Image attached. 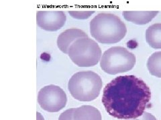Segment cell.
<instances>
[{"instance_id": "obj_5", "label": "cell", "mask_w": 161, "mask_h": 120, "mask_svg": "<svg viewBox=\"0 0 161 120\" xmlns=\"http://www.w3.org/2000/svg\"><path fill=\"white\" fill-rule=\"evenodd\" d=\"M67 55L72 62L80 68L96 66L102 56V49L95 40L88 38L77 39L69 48Z\"/></svg>"}, {"instance_id": "obj_16", "label": "cell", "mask_w": 161, "mask_h": 120, "mask_svg": "<svg viewBox=\"0 0 161 120\" xmlns=\"http://www.w3.org/2000/svg\"><path fill=\"white\" fill-rule=\"evenodd\" d=\"M36 113H37V120H44V118L42 116L41 114L38 112H37Z\"/></svg>"}, {"instance_id": "obj_3", "label": "cell", "mask_w": 161, "mask_h": 120, "mask_svg": "<svg viewBox=\"0 0 161 120\" xmlns=\"http://www.w3.org/2000/svg\"><path fill=\"white\" fill-rule=\"evenodd\" d=\"M102 79L92 71L75 73L68 82V89L72 97L80 102H92L99 96Z\"/></svg>"}, {"instance_id": "obj_12", "label": "cell", "mask_w": 161, "mask_h": 120, "mask_svg": "<svg viewBox=\"0 0 161 120\" xmlns=\"http://www.w3.org/2000/svg\"><path fill=\"white\" fill-rule=\"evenodd\" d=\"M147 68L153 76L161 78V51L153 53L148 58Z\"/></svg>"}, {"instance_id": "obj_6", "label": "cell", "mask_w": 161, "mask_h": 120, "mask_svg": "<svg viewBox=\"0 0 161 120\" xmlns=\"http://www.w3.org/2000/svg\"><path fill=\"white\" fill-rule=\"evenodd\" d=\"M37 100L42 109L54 113L64 108L67 103V97L62 88L51 84L40 89Z\"/></svg>"}, {"instance_id": "obj_7", "label": "cell", "mask_w": 161, "mask_h": 120, "mask_svg": "<svg viewBox=\"0 0 161 120\" xmlns=\"http://www.w3.org/2000/svg\"><path fill=\"white\" fill-rule=\"evenodd\" d=\"M65 13L59 10H44L36 13L38 26L47 32H57L66 23Z\"/></svg>"}, {"instance_id": "obj_15", "label": "cell", "mask_w": 161, "mask_h": 120, "mask_svg": "<svg viewBox=\"0 0 161 120\" xmlns=\"http://www.w3.org/2000/svg\"><path fill=\"white\" fill-rule=\"evenodd\" d=\"M128 120H157V119L154 116L152 113L145 112L139 118L132 119Z\"/></svg>"}, {"instance_id": "obj_8", "label": "cell", "mask_w": 161, "mask_h": 120, "mask_svg": "<svg viewBox=\"0 0 161 120\" xmlns=\"http://www.w3.org/2000/svg\"><path fill=\"white\" fill-rule=\"evenodd\" d=\"M88 38V35L83 30L78 28H70L63 32L58 36L57 46L63 53L67 54L69 48L77 39Z\"/></svg>"}, {"instance_id": "obj_10", "label": "cell", "mask_w": 161, "mask_h": 120, "mask_svg": "<svg viewBox=\"0 0 161 120\" xmlns=\"http://www.w3.org/2000/svg\"><path fill=\"white\" fill-rule=\"evenodd\" d=\"M73 120H102V117L98 109L85 105L74 109Z\"/></svg>"}, {"instance_id": "obj_1", "label": "cell", "mask_w": 161, "mask_h": 120, "mask_svg": "<svg viewBox=\"0 0 161 120\" xmlns=\"http://www.w3.org/2000/svg\"><path fill=\"white\" fill-rule=\"evenodd\" d=\"M151 99V91L142 79L134 75L113 79L103 88L102 102L109 116L132 119L145 112Z\"/></svg>"}, {"instance_id": "obj_14", "label": "cell", "mask_w": 161, "mask_h": 120, "mask_svg": "<svg viewBox=\"0 0 161 120\" xmlns=\"http://www.w3.org/2000/svg\"><path fill=\"white\" fill-rule=\"evenodd\" d=\"M75 108L65 110L60 115L58 120H73V112Z\"/></svg>"}, {"instance_id": "obj_13", "label": "cell", "mask_w": 161, "mask_h": 120, "mask_svg": "<svg viewBox=\"0 0 161 120\" xmlns=\"http://www.w3.org/2000/svg\"><path fill=\"white\" fill-rule=\"evenodd\" d=\"M95 13V11H69V13L70 16L77 19H86Z\"/></svg>"}, {"instance_id": "obj_2", "label": "cell", "mask_w": 161, "mask_h": 120, "mask_svg": "<svg viewBox=\"0 0 161 120\" xmlns=\"http://www.w3.org/2000/svg\"><path fill=\"white\" fill-rule=\"evenodd\" d=\"M90 33L102 44H114L119 42L125 36V24L116 15L102 12L90 22Z\"/></svg>"}, {"instance_id": "obj_9", "label": "cell", "mask_w": 161, "mask_h": 120, "mask_svg": "<svg viewBox=\"0 0 161 120\" xmlns=\"http://www.w3.org/2000/svg\"><path fill=\"white\" fill-rule=\"evenodd\" d=\"M158 12V11H124L122 12V16L128 22L137 25H145L152 21Z\"/></svg>"}, {"instance_id": "obj_11", "label": "cell", "mask_w": 161, "mask_h": 120, "mask_svg": "<svg viewBox=\"0 0 161 120\" xmlns=\"http://www.w3.org/2000/svg\"><path fill=\"white\" fill-rule=\"evenodd\" d=\"M145 37L146 41L151 48L161 49V23L149 26L146 30Z\"/></svg>"}, {"instance_id": "obj_4", "label": "cell", "mask_w": 161, "mask_h": 120, "mask_svg": "<svg viewBox=\"0 0 161 120\" xmlns=\"http://www.w3.org/2000/svg\"><path fill=\"white\" fill-rule=\"evenodd\" d=\"M135 55L122 46H114L105 51L100 60V67L104 72L116 75L128 72L136 65Z\"/></svg>"}]
</instances>
